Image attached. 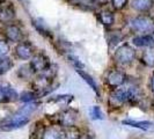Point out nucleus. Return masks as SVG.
<instances>
[{
    "instance_id": "obj_1",
    "label": "nucleus",
    "mask_w": 154,
    "mask_h": 139,
    "mask_svg": "<svg viewBox=\"0 0 154 139\" xmlns=\"http://www.w3.org/2000/svg\"><path fill=\"white\" fill-rule=\"evenodd\" d=\"M38 108V104L36 102L32 103H26L23 107L16 110L14 114L5 117L0 122V130L2 131H14L30 122L31 115Z\"/></svg>"
},
{
    "instance_id": "obj_2",
    "label": "nucleus",
    "mask_w": 154,
    "mask_h": 139,
    "mask_svg": "<svg viewBox=\"0 0 154 139\" xmlns=\"http://www.w3.org/2000/svg\"><path fill=\"white\" fill-rule=\"evenodd\" d=\"M128 27L132 32H137L140 35L149 34L154 29V19L148 14L137 15L129 20Z\"/></svg>"
},
{
    "instance_id": "obj_3",
    "label": "nucleus",
    "mask_w": 154,
    "mask_h": 139,
    "mask_svg": "<svg viewBox=\"0 0 154 139\" xmlns=\"http://www.w3.org/2000/svg\"><path fill=\"white\" fill-rule=\"evenodd\" d=\"M136 57H137L136 50L130 44H126V43L118 46L114 54L115 62L122 66H129L130 64H132L136 60Z\"/></svg>"
},
{
    "instance_id": "obj_4",
    "label": "nucleus",
    "mask_w": 154,
    "mask_h": 139,
    "mask_svg": "<svg viewBox=\"0 0 154 139\" xmlns=\"http://www.w3.org/2000/svg\"><path fill=\"white\" fill-rule=\"evenodd\" d=\"M29 65L35 74H39V73L44 72L51 65V63H50L49 57L44 52H37L31 57Z\"/></svg>"
},
{
    "instance_id": "obj_5",
    "label": "nucleus",
    "mask_w": 154,
    "mask_h": 139,
    "mask_svg": "<svg viewBox=\"0 0 154 139\" xmlns=\"http://www.w3.org/2000/svg\"><path fill=\"white\" fill-rule=\"evenodd\" d=\"M79 117V111L74 108L65 109L59 113L58 116V124L64 128H71V126H75V123Z\"/></svg>"
},
{
    "instance_id": "obj_6",
    "label": "nucleus",
    "mask_w": 154,
    "mask_h": 139,
    "mask_svg": "<svg viewBox=\"0 0 154 139\" xmlns=\"http://www.w3.org/2000/svg\"><path fill=\"white\" fill-rule=\"evenodd\" d=\"M15 56L21 60H29L35 54V48L29 41H21L15 45L14 49Z\"/></svg>"
},
{
    "instance_id": "obj_7",
    "label": "nucleus",
    "mask_w": 154,
    "mask_h": 139,
    "mask_svg": "<svg viewBox=\"0 0 154 139\" xmlns=\"http://www.w3.org/2000/svg\"><path fill=\"white\" fill-rule=\"evenodd\" d=\"M2 32H4V36L6 41H9V42H13V43H19L23 41V32L22 29L15 24V23H8V24H5L4 26V29H2Z\"/></svg>"
},
{
    "instance_id": "obj_8",
    "label": "nucleus",
    "mask_w": 154,
    "mask_h": 139,
    "mask_svg": "<svg viewBox=\"0 0 154 139\" xmlns=\"http://www.w3.org/2000/svg\"><path fill=\"white\" fill-rule=\"evenodd\" d=\"M126 82V74L119 70H110L106 77V84L112 89H117Z\"/></svg>"
},
{
    "instance_id": "obj_9",
    "label": "nucleus",
    "mask_w": 154,
    "mask_h": 139,
    "mask_svg": "<svg viewBox=\"0 0 154 139\" xmlns=\"http://www.w3.org/2000/svg\"><path fill=\"white\" fill-rule=\"evenodd\" d=\"M124 93H125L126 103H129L131 106H139L145 97L143 91L140 89V87L136 85L129 86L126 89H124Z\"/></svg>"
},
{
    "instance_id": "obj_10",
    "label": "nucleus",
    "mask_w": 154,
    "mask_h": 139,
    "mask_svg": "<svg viewBox=\"0 0 154 139\" xmlns=\"http://www.w3.org/2000/svg\"><path fill=\"white\" fill-rule=\"evenodd\" d=\"M126 103V99H125V93L124 89H114L112 92L109 94L108 97V104L114 109L122 108L124 104Z\"/></svg>"
},
{
    "instance_id": "obj_11",
    "label": "nucleus",
    "mask_w": 154,
    "mask_h": 139,
    "mask_svg": "<svg viewBox=\"0 0 154 139\" xmlns=\"http://www.w3.org/2000/svg\"><path fill=\"white\" fill-rule=\"evenodd\" d=\"M15 16L16 11L12 4L1 6V8H0V22H2L4 24L12 23L13 20L15 19Z\"/></svg>"
},
{
    "instance_id": "obj_12",
    "label": "nucleus",
    "mask_w": 154,
    "mask_h": 139,
    "mask_svg": "<svg viewBox=\"0 0 154 139\" xmlns=\"http://www.w3.org/2000/svg\"><path fill=\"white\" fill-rule=\"evenodd\" d=\"M131 7L139 13H148L154 7V0H131Z\"/></svg>"
},
{
    "instance_id": "obj_13",
    "label": "nucleus",
    "mask_w": 154,
    "mask_h": 139,
    "mask_svg": "<svg viewBox=\"0 0 154 139\" xmlns=\"http://www.w3.org/2000/svg\"><path fill=\"white\" fill-rule=\"evenodd\" d=\"M97 17L100 20V22L106 27V28H110L114 26L115 23V14L110 11V9H101L100 12L97 13Z\"/></svg>"
},
{
    "instance_id": "obj_14",
    "label": "nucleus",
    "mask_w": 154,
    "mask_h": 139,
    "mask_svg": "<svg viewBox=\"0 0 154 139\" xmlns=\"http://www.w3.org/2000/svg\"><path fill=\"white\" fill-rule=\"evenodd\" d=\"M123 124L129 125L132 128H137L140 130H145V131H154V123L149 121H134V119H124Z\"/></svg>"
},
{
    "instance_id": "obj_15",
    "label": "nucleus",
    "mask_w": 154,
    "mask_h": 139,
    "mask_svg": "<svg viewBox=\"0 0 154 139\" xmlns=\"http://www.w3.org/2000/svg\"><path fill=\"white\" fill-rule=\"evenodd\" d=\"M132 43L134 46L138 48H149L154 45V39L151 34H145V35H138L132 39Z\"/></svg>"
},
{
    "instance_id": "obj_16",
    "label": "nucleus",
    "mask_w": 154,
    "mask_h": 139,
    "mask_svg": "<svg viewBox=\"0 0 154 139\" xmlns=\"http://www.w3.org/2000/svg\"><path fill=\"white\" fill-rule=\"evenodd\" d=\"M32 26L35 27V29L38 31L41 35L45 36L48 39H52V32L50 30L49 26L45 23V21L41 17H37V19H32Z\"/></svg>"
},
{
    "instance_id": "obj_17",
    "label": "nucleus",
    "mask_w": 154,
    "mask_h": 139,
    "mask_svg": "<svg viewBox=\"0 0 154 139\" xmlns=\"http://www.w3.org/2000/svg\"><path fill=\"white\" fill-rule=\"evenodd\" d=\"M77 71V73L81 77V79L85 81L87 85L89 86L91 88H92L94 93L97 95V96H100V88H99V85H97V82L95 81V79L91 76V74H88L87 72H85L84 70H75Z\"/></svg>"
},
{
    "instance_id": "obj_18",
    "label": "nucleus",
    "mask_w": 154,
    "mask_h": 139,
    "mask_svg": "<svg viewBox=\"0 0 154 139\" xmlns=\"http://www.w3.org/2000/svg\"><path fill=\"white\" fill-rule=\"evenodd\" d=\"M1 91H2V96H4V102H14L19 99L17 92L11 86L1 85Z\"/></svg>"
},
{
    "instance_id": "obj_19",
    "label": "nucleus",
    "mask_w": 154,
    "mask_h": 139,
    "mask_svg": "<svg viewBox=\"0 0 154 139\" xmlns=\"http://www.w3.org/2000/svg\"><path fill=\"white\" fill-rule=\"evenodd\" d=\"M141 62L147 67L154 69V45L147 48L141 54Z\"/></svg>"
},
{
    "instance_id": "obj_20",
    "label": "nucleus",
    "mask_w": 154,
    "mask_h": 139,
    "mask_svg": "<svg viewBox=\"0 0 154 139\" xmlns=\"http://www.w3.org/2000/svg\"><path fill=\"white\" fill-rule=\"evenodd\" d=\"M42 139H63V131L62 129L57 126H49L45 128L43 138Z\"/></svg>"
},
{
    "instance_id": "obj_21",
    "label": "nucleus",
    "mask_w": 154,
    "mask_h": 139,
    "mask_svg": "<svg viewBox=\"0 0 154 139\" xmlns=\"http://www.w3.org/2000/svg\"><path fill=\"white\" fill-rule=\"evenodd\" d=\"M39 97L38 93L35 91H24L19 95V100L24 103H32Z\"/></svg>"
},
{
    "instance_id": "obj_22",
    "label": "nucleus",
    "mask_w": 154,
    "mask_h": 139,
    "mask_svg": "<svg viewBox=\"0 0 154 139\" xmlns=\"http://www.w3.org/2000/svg\"><path fill=\"white\" fill-rule=\"evenodd\" d=\"M13 66H14V63L12 60V58H9L7 56L0 57V76L6 74L13 69Z\"/></svg>"
},
{
    "instance_id": "obj_23",
    "label": "nucleus",
    "mask_w": 154,
    "mask_h": 139,
    "mask_svg": "<svg viewBox=\"0 0 154 139\" xmlns=\"http://www.w3.org/2000/svg\"><path fill=\"white\" fill-rule=\"evenodd\" d=\"M124 39V35L121 31H111L109 32L107 41H108L109 48H115L117 44H119Z\"/></svg>"
},
{
    "instance_id": "obj_24",
    "label": "nucleus",
    "mask_w": 154,
    "mask_h": 139,
    "mask_svg": "<svg viewBox=\"0 0 154 139\" xmlns=\"http://www.w3.org/2000/svg\"><path fill=\"white\" fill-rule=\"evenodd\" d=\"M63 131V139H79L81 133L77 126H71V128H64Z\"/></svg>"
},
{
    "instance_id": "obj_25",
    "label": "nucleus",
    "mask_w": 154,
    "mask_h": 139,
    "mask_svg": "<svg viewBox=\"0 0 154 139\" xmlns=\"http://www.w3.org/2000/svg\"><path fill=\"white\" fill-rule=\"evenodd\" d=\"M17 74H19V77L21 78V79H23V80H29V79H31V78L34 77L35 73L32 72L30 65L27 64V65H22V66L19 69Z\"/></svg>"
},
{
    "instance_id": "obj_26",
    "label": "nucleus",
    "mask_w": 154,
    "mask_h": 139,
    "mask_svg": "<svg viewBox=\"0 0 154 139\" xmlns=\"http://www.w3.org/2000/svg\"><path fill=\"white\" fill-rule=\"evenodd\" d=\"M89 114H91V117H92L93 119H103L102 110L97 106H93L91 110H89Z\"/></svg>"
},
{
    "instance_id": "obj_27",
    "label": "nucleus",
    "mask_w": 154,
    "mask_h": 139,
    "mask_svg": "<svg viewBox=\"0 0 154 139\" xmlns=\"http://www.w3.org/2000/svg\"><path fill=\"white\" fill-rule=\"evenodd\" d=\"M111 6L115 11H122L128 6L129 0H111Z\"/></svg>"
},
{
    "instance_id": "obj_28",
    "label": "nucleus",
    "mask_w": 154,
    "mask_h": 139,
    "mask_svg": "<svg viewBox=\"0 0 154 139\" xmlns=\"http://www.w3.org/2000/svg\"><path fill=\"white\" fill-rule=\"evenodd\" d=\"M67 58H69V63H72L77 70H84V64H82V62L78 58L77 56H74V54H67Z\"/></svg>"
},
{
    "instance_id": "obj_29",
    "label": "nucleus",
    "mask_w": 154,
    "mask_h": 139,
    "mask_svg": "<svg viewBox=\"0 0 154 139\" xmlns=\"http://www.w3.org/2000/svg\"><path fill=\"white\" fill-rule=\"evenodd\" d=\"M11 50V46L6 39H0V57H5Z\"/></svg>"
},
{
    "instance_id": "obj_30",
    "label": "nucleus",
    "mask_w": 154,
    "mask_h": 139,
    "mask_svg": "<svg viewBox=\"0 0 154 139\" xmlns=\"http://www.w3.org/2000/svg\"><path fill=\"white\" fill-rule=\"evenodd\" d=\"M73 100L72 95H59V96H54V99L49 100V102H63V103H69V101Z\"/></svg>"
},
{
    "instance_id": "obj_31",
    "label": "nucleus",
    "mask_w": 154,
    "mask_h": 139,
    "mask_svg": "<svg viewBox=\"0 0 154 139\" xmlns=\"http://www.w3.org/2000/svg\"><path fill=\"white\" fill-rule=\"evenodd\" d=\"M149 85H151V91H152V94L154 95V72L151 76V81H149Z\"/></svg>"
},
{
    "instance_id": "obj_32",
    "label": "nucleus",
    "mask_w": 154,
    "mask_h": 139,
    "mask_svg": "<svg viewBox=\"0 0 154 139\" xmlns=\"http://www.w3.org/2000/svg\"><path fill=\"white\" fill-rule=\"evenodd\" d=\"M79 139H94V138H93L91 134H88V133H85V134H81Z\"/></svg>"
},
{
    "instance_id": "obj_33",
    "label": "nucleus",
    "mask_w": 154,
    "mask_h": 139,
    "mask_svg": "<svg viewBox=\"0 0 154 139\" xmlns=\"http://www.w3.org/2000/svg\"><path fill=\"white\" fill-rule=\"evenodd\" d=\"M4 102V96H2V91H1V85H0V103Z\"/></svg>"
},
{
    "instance_id": "obj_34",
    "label": "nucleus",
    "mask_w": 154,
    "mask_h": 139,
    "mask_svg": "<svg viewBox=\"0 0 154 139\" xmlns=\"http://www.w3.org/2000/svg\"><path fill=\"white\" fill-rule=\"evenodd\" d=\"M92 1H94L95 4H100V2H106L107 0H92Z\"/></svg>"
},
{
    "instance_id": "obj_35",
    "label": "nucleus",
    "mask_w": 154,
    "mask_h": 139,
    "mask_svg": "<svg viewBox=\"0 0 154 139\" xmlns=\"http://www.w3.org/2000/svg\"><path fill=\"white\" fill-rule=\"evenodd\" d=\"M149 34H151V35H152V37H153V39H154V29H153V30H152V31H151V32H149Z\"/></svg>"
},
{
    "instance_id": "obj_36",
    "label": "nucleus",
    "mask_w": 154,
    "mask_h": 139,
    "mask_svg": "<svg viewBox=\"0 0 154 139\" xmlns=\"http://www.w3.org/2000/svg\"><path fill=\"white\" fill-rule=\"evenodd\" d=\"M73 1H77V2H82L84 0H73Z\"/></svg>"
},
{
    "instance_id": "obj_37",
    "label": "nucleus",
    "mask_w": 154,
    "mask_h": 139,
    "mask_svg": "<svg viewBox=\"0 0 154 139\" xmlns=\"http://www.w3.org/2000/svg\"><path fill=\"white\" fill-rule=\"evenodd\" d=\"M0 8H1V1H0Z\"/></svg>"
},
{
    "instance_id": "obj_38",
    "label": "nucleus",
    "mask_w": 154,
    "mask_h": 139,
    "mask_svg": "<svg viewBox=\"0 0 154 139\" xmlns=\"http://www.w3.org/2000/svg\"><path fill=\"white\" fill-rule=\"evenodd\" d=\"M20 1H22V0H20Z\"/></svg>"
}]
</instances>
